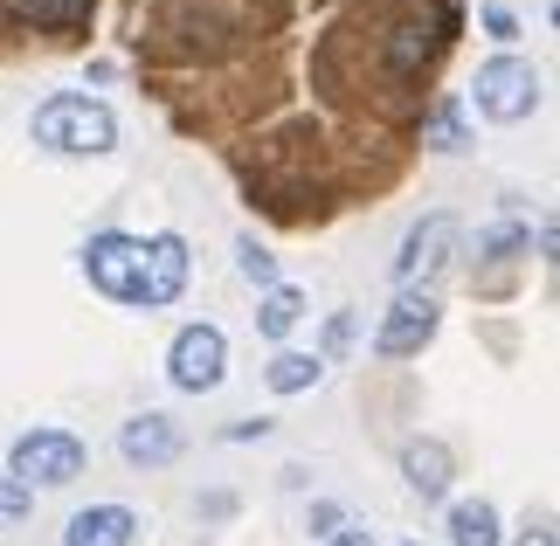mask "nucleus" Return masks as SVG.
I'll use <instances>...</instances> for the list:
<instances>
[{
    "label": "nucleus",
    "instance_id": "obj_2",
    "mask_svg": "<svg viewBox=\"0 0 560 546\" xmlns=\"http://www.w3.org/2000/svg\"><path fill=\"white\" fill-rule=\"evenodd\" d=\"M28 132H35V146L62 152V160H97V152L118 146V118H112V104H97L83 91H56L35 104Z\"/></svg>",
    "mask_w": 560,
    "mask_h": 546
},
{
    "label": "nucleus",
    "instance_id": "obj_11",
    "mask_svg": "<svg viewBox=\"0 0 560 546\" xmlns=\"http://www.w3.org/2000/svg\"><path fill=\"white\" fill-rule=\"evenodd\" d=\"M450 546H505V519L491 498H457L450 506Z\"/></svg>",
    "mask_w": 560,
    "mask_h": 546
},
{
    "label": "nucleus",
    "instance_id": "obj_22",
    "mask_svg": "<svg viewBox=\"0 0 560 546\" xmlns=\"http://www.w3.org/2000/svg\"><path fill=\"white\" fill-rule=\"evenodd\" d=\"M520 546H553V539H547V533H533V539H520Z\"/></svg>",
    "mask_w": 560,
    "mask_h": 546
},
{
    "label": "nucleus",
    "instance_id": "obj_20",
    "mask_svg": "<svg viewBox=\"0 0 560 546\" xmlns=\"http://www.w3.org/2000/svg\"><path fill=\"white\" fill-rule=\"evenodd\" d=\"M347 339H353V318H347V312H339V318L326 325V353H318V360H332V353H347Z\"/></svg>",
    "mask_w": 560,
    "mask_h": 546
},
{
    "label": "nucleus",
    "instance_id": "obj_21",
    "mask_svg": "<svg viewBox=\"0 0 560 546\" xmlns=\"http://www.w3.org/2000/svg\"><path fill=\"white\" fill-rule=\"evenodd\" d=\"M332 546H374V533H368V526H339Z\"/></svg>",
    "mask_w": 560,
    "mask_h": 546
},
{
    "label": "nucleus",
    "instance_id": "obj_1",
    "mask_svg": "<svg viewBox=\"0 0 560 546\" xmlns=\"http://www.w3.org/2000/svg\"><path fill=\"white\" fill-rule=\"evenodd\" d=\"M187 235H125V229H97L83 243V277L97 283L112 304H132V312H160L187 291Z\"/></svg>",
    "mask_w": 560,
    "mask_h": 546
},
{
    "label": "nucleus",
    "instance_id": "obj_5",
    "mask_svg": "<svg viewBox=\"0 0 560 546\" xmlns=\"http://www.w3.org/2000/svg\"><path fill=\"white\" fill-rule=\"evenodd\" d=\"M222 374H229L222 325H180L174 346H166V381H174L180 395H208V387H222Z\"/></svg>",
    "mask_w": 560,
    "mask_h": 546
},
{
    "label": "nucleus",
    "instance_id": "obj_14",
    "mask_svg": "<svg viewBox=\"0 0 560 546\" xmlns=\"http://www.w3.org/2000/svg\"><path fill=\"white\" fill-rule=\"evenodd\" d=\"M21 21H35V28H83L91 21V0H14Z\"/></svg>",
    "mask_w": 560,
    "mask_h": 546
},
{
    "label": "nucleus",
    "instance_id": "obj_3",
    "mask_svg": "<svg viewBox=\"0 0 560 546\" xmlns=\"http://www.w3.org/2000/svg\"><path fill=\"white\" fill-rule=\"evenodd\" d=\"M83 464H91V450L77 443L70 429H28V435H14V450H8V477L14 485H77Z\"/></svg>",
    "mask_w": 560,
    "mask_h": 546
},
{
    "label": "nucleus",
    "instance_id": "obj_17",
    "mask_svg": "<svg viewBox=\"0 0 560 546\" xmlns=\"http://www.w3.org/2000/svg\"><path fill=\"white\" fill-rule=\"evenodd\" d=\"M28 512H35V491H28V485H14V477L0 471V526H21Z\"/></svg>",
    "mask_w": 560,
    "mask_h": 546
},
{
    "label": "nucleus",
    "instance_id": "obj_12",
    "mask_svg": "<svg viewBox=\"0 0 560 546\" xmlns=\"http://www.w3.org/2000/svg\"><path fill=\"white\" fill-rule=\"evenodd\" d=\"M298 325H305V291H298V283H270L264 304H256V333H264V339H291Z\"/></svg>",
    "mask_w": 560,
    "mask_h": 546
},
{
    "label": "nucleus",
    "instance_id": "obj_7",
    "mask_svg": "<svg viewBox=\"0 0 560 546\" xmlns=\"http://www.w3.org/2000/svg\"><path fill=\"white\" fill-rule=\"evenodd\" d=\"M450 256H457V214H422V222L401 235L395 283H401V291H429V277H436Z\"/></svg>",
    "mask_w": 560,
    "mask_h": 546
},
{
    "label": "nucleus",
    "instance_id": "obj_13",
    "mask_svg": "<svg viewBox=\"0 0 560 546\" xmlns=\"http://www.w3.org/2000/svg\"><path fill=\"white\" fill-rule=\"evenodd\" d=\"M264 381L277 387V395H305V387L326 381V360H318V353H298V346H284V353L264 367Z\"/></svg>",
    "mask_w": 560,
    "mask_h": 546
},
{
    "label": "nucleus",
    "instance_id": "obj_15",
    "mask_svg": "<svg viewBox=\"0 0 560 546\" xmlns=\"http://www.w3.org/2000/svg\"><path fill=\"white\" fill-rule=\"evenodd\" d=\"M422 139L436 146V152H464L470 146V125H464V104L457 97H443L436 112H429V125H422Z\"/></svg>",
    "mask_w": 560,
    "mask_h": 546
},
{
    "label": "nucleus",
    "instance_id": "obj_19",
    "mask_svg": "<svg viewBox=\"0 0 560 546\" xmlns=\"http://www.w3.org/2000/svg\"><path fill=\"white\" fill-rule=\"evenodd\" d=\"M485 28L499 35V42H512V35H520V21H512V8H499V0H485Z\"/></svg>",
    "mask_w": 560,
    "mask_h": 546
},
{
    "label": "nucleus",
    "instance_id": "obj_6",
    "mask_svg": "<svg viewBox=\"0 0 560 546\" xmlns=\"http://www.w3.org/2000/svg\"><path fill=\"white\" fill-rule=\"evenodd\" d=\"M436 325H443L436 291H395V304H387L381 325H374V353L381 360H416L422 346L436 339Z\"/></svg>",
    "mask_w": 560,
    "mask_h": 546
},
{
    "label": "nucleus",
    "instance_id": "obj_10",
    "mask_svg": "<svg viewBox=\"0 0 560 546\" xmlns=\"http://www.w3.org/2000/svg\"><path fill=\"white\" fill-rule=\"evenodd\" d=\"M139 539V512L132 506H83L62 526V546H132Z\"/></svg>",
    "mask_w": 560,
    "mask_h": 546
},
{
    "label": "nucleus",
    "instance_id": "obj_18",
    "mask_svg": "<svg viewBox=\"0 0 560 546\" xmlns=\"http://www.w3.org/2000/svg\"><path fill=\"white\" fill-rule=\"evenodd\" d=\"M478 249L491 256V264H512V256H520V249H526V229H520V222H499V229H491V235H485V243H478Z\"/></svg>",
    "mask_w": 560,
    "mask_h": 546
},
{
    "label": "nucleus",
    "instance_id": "obj_9",
    "mask_svg": "<svg viewBox=\"0 0 560 546\" xmlns=\"http://www.w3.org/2000/svg\"><path fill=\"white\" fill-rule=\"evenodd\" d=\"M401 477H408V491H416L422 506H443L457 464H450V450L436 443V435H408V443H401Z\"/></svg>",
    "mask_w": 560,
    "mask_h": 546
},
{
    "label": "nucleus",
    "instance_id": "obj_23",
    "mask_svg": "<svg viewBox=\"0 0 560 546\" xmlns=\"http://www.w3.org/2000/svg\"><path fill=\"white\" fill-rule=\"evenodd\" d=\"M401 546H422V539H401Z\"/></svg>",
    "mask_w": 560,
    "mask_h": 546
},
{
    "label": "nucleus",
    "instance_id": "obj_16",
    "mask_svg": "<svg viewBox=\"0 0 560 546\" xmlns=\"http://www.w3.org/2000/svg\"><path fill=\"white\" fill-rule=\"evenodd\" d=\"M235 270H243L249 283H264V291H270V283H277V256H270L264 243H256V235H243V243H235Z\"/></svg>",
    "mask_w": 560,
    "mask_h": 546
},
{
    "label": "nucleus",
    "instance_id": "obj_4",
    "mask_svg": "<svg viewBox=\"0 0 560 546\" xmlns=\"http://www.w3.org/2000/svg\"><path fill=\"white\" fill-rule=\"evenodd\" d=\"M470 91H478V112L491 125H520V118L540 112V70L526 56H491Z\"/></svg>",
    "mask_w": 560,
    "mask_h": 546
},
{
    "label": "nucleus",
    "instance_id": "obj_8",
    "mask_svg": "<svg viewBox=\"0 0 560 546\" xmlns=\"http://www.w3.org/2000/svg\"><path fill=\"white\" fill-rule=\"evenodd\" d=\"M118 456H125V464H139V471L174 464V456H180V422H174V415H160V408L132 415V422L118 429Z\"/></svg>",
    "mask_w": 560,
    "mask_h": 546
}]
</instances>
